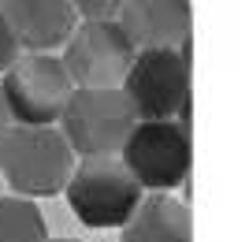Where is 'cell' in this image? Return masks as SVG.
Listing matches in <instances>:
<instances>
[{"label": "cell", "mask_w": 249, "mask_h": 242, "mask_svg": "<svg viewBox=\"0 0 249 242\" xmlns=\"http://www.w3.org/2000/svg\"><path fill=\"white\" fill-rule=\"evenodd\" d=\"M74 153L56 127H8L0 134V179L15 198H52L67 186Z\"/></svg>", "instance_id": "1"}, {"label": "cell", "mask_w": 249, "mask_h": 242, "mask_svg": "<svg viewBox=\"0 0 249 242\" xmlns=\"http://www.w3.org/2000/svg\"><path fill=\"white\" fill-rule=\"evenodd\" d=\"M67 205L86 227H123L134 209L142 205V186L123 168L119 157H93L74 160V171L67 179Z\"/></svg>", "instance_id": "2"}, {"label": "cell", "mask_w": 249, "mask_h": 242, "mask_svg": "<svg viewBox=\"0 0 249 242\" xmlns=\"http://www.w3.org/2000/svg\"><path fill=\"white\" fill-rule=\"evenodd\" d=\"M134 123L138 119L119 90H74L60 112V134L82 160L119 157Z\"/></svg>", "instance_id": "3"}, {"label": "cell", "mask_w": 249, "mask_h": 242, "mask_svg": "<svg viewBox=\"0 0 249 242\" xmlns=\"http://www.w3.org/2000/svg\"><path fill=\"white\" fill-rule=\"evenodd\" d=\"M119 93L138 123H167L190 105V45L164 53H134Z\"/></svg>", "instance_id": "4"}, {"label": "cell", "mask_w": 249, "mask_h": 242, "mask_svg": "<svg viewBox=\"0 0 249 242\" xmlns=\"http://www.w3.org/2000/svg\"><path fill=\"white\" fill-rule=\"evenodd\" d=\"M0 93H4V105L15 127H52L60 119L67 97L74 93V86L63 71L60 56L22 53L4 71Z\"/></svg>", "instance_id": "5"}, {"label": "cell", "mask_w": 249, "mask_h": 242, "mask_svg": "<svg viewBox=\"0 0 249 242\" xmlns=\"http://www.w3.org/2000/svg\"><path fill=\"white\" fill-rule=\"evenodd\" d=\"M123 168L134 175V183L153 194H167L186 183L190 164H194V146H190V130L167 119V123H134L130 138H126Z\"/></svg>", "instance_id": "6"}, {"label": "cell", "mask_w": 249, "mask_h": 242, "mask_svg": "<svg viewBox=\"0 0 249 242\" xmlns=\"http://www.w3.org/2000/svg\"><path fill=\"white\" fill-rule=\"evenodd\" d=\"M63 71L74 90H119L134 63V45L119 22H78L63 45Z\"/></svg>", "instance_id": "7"}, {"label": "cell", "mask_w": 249, "mask_h": 242, "mask_svg": "<svg viewBox=\"0 0 249 242\" xmlns=\"http://www.w3.org/2000/svg\"><path fill=\"white\" fill-rule=\"evenodd\" d=\"M119 30L134 53H164L190 45V4L182 0H130L119 8Z\"/></svg>", "instance_id": "8"}, {"label": "cell", "mask_w": 249, "mask_h": 242, "mask_svg": "<svg viewBox=\"0 0 249 242\" xmlns=\"http://www.w3.org/2000/svg\"><path fill=\"white\" fill-rule=\"evenodd\" d=\"M0 11L15 34L19 53L34 56H52V49H63L78 26L74 4L67 0H11L0 4Z\"/></svg>", "instance_id": "9"}, {"label": "cell", "mask_w": 249, "mask_h": 242, "mask_svg": "<svg viewBox=\"0 0 249 242\" xmlns=\"http://www.w3.org/2000/svg\"><path fill=\"white\" fill-rule=\"evenodd\" d=\"M119 242H194V216L178 198L153 194L142 198L134 216L123 223Z\"/></svg>", "instance_id": "10"}, {"label": "cell", "mask_w": 249, "mask_h": 242, "mask_svg": "<svg viewBox=\"0 0 249 242\" xmlns=\"http://www.w3.org/2000/svg\"><path fill=\"white\" fill-rule=\"evenodd\" d=\"M0 242H49V227L30 198H0Z\"/></svg>", "instance_id": "11"}, {"label": "cell", "mask_w": 249, "mask_h": 242, "mask_svg": "<svg viewBox=\"0 0 249 242\" xmlns=\"http://www.w3.org/2000/svg\"><path fill=\"white\" fill-rule=\"evenodd\" d=\"M119 8L123 4H112V0H78L74 15H78V22H112Z\"/></svg>", "instance_id": "12"}, {"label": "cell", "mask_w": 249, "mask_h": 242, "mask_svg": "<svg viewBox=\"0 0 249 242\" xmlns=\"http://www.w3.org/2000/svg\"><path fill=\"white\" fill-rule=\"evenodd\" d=\"M19 56H22V53H19V45H15V34H11L8 19H4V11H0V74L8 71Z\"/></svg>", "instance_id": "13"}, {"label": "cell", "mask_w": 249, "mask_h": 242, "mask_svg": "<svg viewBox=\"0 0 249 242\" xmlns=\"http://www.w3.org/2000/svg\"><path fill=\"white\" fill-rule=\"evenodd\" d=\"M11 127V116H8V105H4V93H0V134Z\"/></svg>", "instance_id": "14"}, {"label": "cell", "mask_w": 249, "mask_h": 242, "mask_svg": "<svg viewBox=\"0 0 249 242\" xmlns=\"http://www.w3.org/2000/svg\"><path fill=\"white\" fill-rule=\"evenodd\" d=\"M49 242H78V239H49Z\"/></svg>", "instance_id": "15"}]
</instances>
